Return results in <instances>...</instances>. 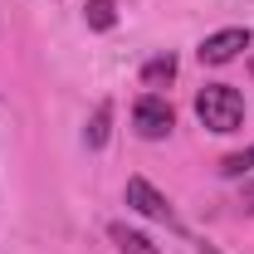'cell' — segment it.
Listing matches in <instances>:
<instances>
[{
	"instance_id": "obj_5",
	"label": "cell",
	"mask_w": 254,
	"mask_h": 254,
	"mask_svg": "<svg viewBox=\"0 0 254 254\" xmlns=\"http://www.w3.org/2000/svg\"><path fill=\"white\" fill-rule=\"evenodd\" d=\"M108 240L118 245V254H171L166 245H157L152 235H142V230H132V225H123V220L108 225Z\"/></svg>"
},
{
	"instance_id": "obj_1",
	"label": "cell",
	"mask_w": 254,
	"mask_h": 254,
	"mask_svg": "<svg viewBox=\"0 0 254 254\" xmlns=\"http://www.w3.org/2000/svg\"><path fill=\"white\" fill-rule=\"evenodd\" d=\"M195 118H200V127H210L220 137L240 132V123H245V93L235 83H205L195 93Z\"/></svg>"
},
{
	"instance_id": "obj_3",
	"label": "cell",
	"mask_w": 254,
	"mask_h": 254,
	"mask_svg": "<svg viewBox=\"0 0 254 254\" xmlns=\"http://www.w3.org/2000/svg\"><path fill=\"white\" fill-rule=\"evenodd\" d=\"M132 127H137V137L161 142V137H171V127H176V108L161 93H142L132 103Z\"/></svg>"
},
{
	"instance_id": "obj_8",
	"label": "cell",
	"mask_w": 254,
	"mask_h": 254,
	"mask_svg": "<svg viewBox=\"0 0 254 254\" xmlns=\"http://www.w3.org/2000/svg\"><path fill=\"white\" fill-rule=\"evenodd\" d=\"M83 20H88V30H113L118 25V0H88Z\"/></svg>"
},
{
	"instance_id": "obj_7",
	"label": "cell",
	"mask_w": 254,
	"mask_h": 254,
	"mask_svg": "<svg viewBox=\"0 0 254 254\" xmlns=\"http://www.w3.org/2000/svg\"><path fill=\"white\" fill-rule=\"evenodd\" d=\"M171 78H176V59H171V54H157V59L142 64V88H152V93H157L161 83H171Z\"/></svg>"
},
{
	"instance_id": "obj_10",
	"label": "cell",
	"mask_w": 254,
	"mask_h": 254,
	"mask_svg": "<svg viewBox=\"0 0 254 254\" xmlns=\"http://www.w3.org/2000/svg\"><path fill=\"white\" fill-rule=\"evenodd\" d=\"M240 210L254 215V176H245V190H240Z\"/></svg>"
},
{
	"instance_id": "obj_2",
	"label": "cell",
	"mask_w": 254,
	"mask_h": 254,
	"mask_svg": "<svg viewBox=\"0 0 254 254\" xmlns=\"http://www.w3.org/2000/svg\"><path fill=\"white\" fill-rule=\"evenodd\" d=\"M123 200H127V210H137V215H147V220L166 225L171 235H190L186 220L176 215V205H171V200H166V195H161L147 176H132V181H127V190H123Z\"/></svg>"
},
{
	"instance_id": "obj_6",
	"label": "cell",
	"mask_w": 254,
	"mask_h": 254,
	"mask_svg": "<svg viewBox=\"0 0 254 254\" xmlns=\"http://www.w3.org/2000/svg\"><path fill=\"white\" fill-rule=\"evenodd\" d=\"M108 137H113V103L103 98V103L93 108V118H88V127H83V147L103 152V147H108Z\"/></svg>"
},
{
	"instance_id": "obj_4",
	"label": "cell",
	"mask_w": 254,
	"mask_h": 254,
	"mask_svg": "<svg viewBox=\"0 0 254 254\" xmlns=\"http://www.w3.org/2000/svg\"><path fill=\"white\" fill-rule=\"evenodd\" d=\"M254 44V34L245 30V25H230V30H215V34H205L200 44H195V59L200 64H230V59H240V49H250Z\"/></svg>"
},
{
	"instance_id": "obj_9",
	"label": "cell",
	"mask_w": 254,
	"mask_h": 254,
	"mask_svg": "<svg viewBox=\"0 0 254 254\" xmlns=\"http://www.w3.org/2000/svg\"><path fill=\"white\" fill-rule=\"evenodd\" d=\"M220 176H225V181H240V176H254V147L235 152V157H225V161H220Z\"/></svg>"
}]
</instances>
